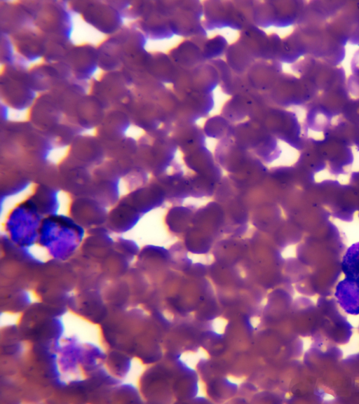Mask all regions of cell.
<instances>
[{"label":"cell","mask_w":359,"mask_h":404,"mask_svg":"<svg viewBox=\"0 0 359 404\" xmlns=\"http://www.w3.org/2000/svg\"><path fill=\"white\" fill-rule=\"evenodd\" d=\"M335 297L348 314H359V279L346 277L336 287Z\"/></svg>","instance_id":"obj_1"},{"label":"cell","mask_w":359,"mask_h":404,"mask_svg":"<svg viewBox=\"0 0 359 404\" xmlns=\"http://www.w3.org/2000/svg\"><path fill=\"white\" fill-rule=\"evenodd\" d=\"M341 269L346 277L359 279V242L353 244L343 257Z\"/></svg>","instance_id":"obj_2"}]
</instances>
